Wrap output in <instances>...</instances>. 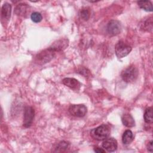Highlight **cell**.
<instances>
[{
    "label": "cell",
    "mask_w": 153,
    "mask_h": 153,
    "mask_svg": "<svg viewBox=\"0 0 153 153\" xmlns=\"http://www.w3.org/2000/svg\"><path fill=\"white\" fill-rule=\"evenodd\" d=\"M56 51L50 47L38 53L35 58V62L38 65H44L50 62L55 56Z\"/></svg>",
    "instance_id": "1"
},
{
    "label": "cell",
    "mask_w": 153,
    "mask_h": 153,
    "mask_svg": "<svg viewBox=\"0 0 153 153\" xmlns=\"http://www.w3.org/2000/svg\"><path fill=\"white\" fill-rule=\"evenodd\" d=\"M138 76V71L137 68L131 65L124 69L121 74V76L126 82H132L134 81Z\"/></svg>",
    "instance_id": "2"
},
{
    "label": "cell",
    "mask_w": 153,
    "mask_h": 153,
    "mask_svg": "<svg viewBox=\"0 0 153 153\" xmlns=\"http://www.w3.org/2000/svg\"><path fill=\"white\" fill-rule=\"evenodd\" d=\"M110 132L111 130L108 125L102 124L92 131L91 135L96 140H103L109 137Z\"/></svg>",
    "instance_id": "3"
},
{
    "label": "cell",
    "mask_w": 153,
    "mask_h": 153,
    "mask_svg": "<svg viewBox=\"0 0 153 153\" xmlns=\"http://www.w3.org/2000/svg\"><path fill=\"white\" fill-rule=\"evenodd\" d=\"M131 51V47L123 41H118L115 47L116 56L121 59L127 56Z\"/></svg>",
    "instance_id": "4"
},
{
    "label": "cell",
    "mask_w": 153,
    "mask_h": 153,
    "mask_svg": "<svg viewBox=\"0 0 153 153\" xmlns=\"http://www.w3.org/2000/svg\"><path fill=\"white\" fill-rule=\"evenodd\" d=\"M35 117V111L31 106H26L23 115V126L26 128L30 127L32 124Z\"/></svg>",
    "instance_id": "5"
},
{
    "label": "cell",
    "mask_w": 153,
    "mask_h": 153,
    "mask_svg": "<svg viewBox=\"0 0 153 153\" xmlns=\"http://www.w3.org/2000/svg\"><path fill=\"white\" fill-rule=\"evenodd\" d=\"M69 112L73 116L83 117L87 114V109L84 105H71L69 108Z\"/></svg>",
    "instance_id": "6"
},
{
    "label": "cell",
    "mask_w": 153,
    "mask_h": 153,
    "mask_svg": "<svg viewBox=\"0 0 153 153\" xmlns=\"http://www.w3.org/2000/svg\"><path fill=\"white\" fill-rule=\"evenodd\" d=\"M122 29L121 23L117 20H111L107 25V32L111 36L119 34Z\"/></svg>",
    "instance_id": "7"
},
{
    "label": "cell",
    "mask_w": 153,
    "mask_h": 153,
    "mask_svg": "<svg viewBox=\"0 0 153 153\" xmlns=\"http://www.w3.org/2000/svg\"><path fill=\"white\" fill-rule=\"evenodd\" d=\"M69 45V41L66 38H62L54 42L50 47L56 52L61 51L66 49Z\"/></svg>",
    "instance_id": "8"
},
{
    "label": "cell",
    "mask_w": 153,
    "mask_h": 153,
    "mask_svg": "<svg viewBox=\"0 0 153 153\" xmlns=\"http://www.w3.org/2000/svg\"><path fill=\"white\" fill-rule=\"evenodd\" d=\"M105 140H104L102 143V146L105 149L111 152L116 151V149H117L118 144L117 141L114 138H106Z\"/></svg>",
    "instance_id": "9"
},
{
    "label": "cell",
    "mask_w": 153,
    "mask_h": 153,
    "mask_svg": "<svg viewBox=\"0 0 153 153\" xmlns=\"http://www.w3.org/2000/svg\"><path fill=\"white\" fill-rule=\"evenodd\" d=\"M62 82L66 86L74 90H78L81 86V84L73 78H65L62 80Z\"/></svg>",
    "instance_id": "10"
},
{
    "label": "cell",
    "mask_w": 153,
    "mask_h": 153,
    "mask_svg": "<svg viewBox=\"0 0 153 153\" xmlns=\"http://www.w3.org/2000/svg\"><path fill=\"white\" fill-rule=\"evenodd\" d=\"M11 5L8 3L5 2L4 4L1 8V17L3 20H8L11 16Z\"/></svg>",
    "instance_id": "11"
},
{
    "label": "cell",
    "mask_w": 153,
    "mask_h": 153,
    "mask_svg": "<svg viewBox=\"0 0 153 153\" xmlns=\"http://www.w3.org/2000/svg\"><path fill=\"white\" fill-rule=\"evenodd\" d=\"M123 124L127 127H133L134 126V120L133 117L129 114H125L121 117Z\"/></svg>",
    "instance_id": "12"
},
{
    "label": "cell",
    "mask_w": 153,
    "mask_h": 153,
    "mask_svg": "<svg viewBox=\"0 0 153 153\" xmlns=\"http://www.w3.org/2000/svg\"><path fill=\"white\" fill-rule=\"evenodd\" d=\"M134 137L132 131L130 130H126L122 136V141L124 145H128L132 142Z\"/></svg>",
    "instance_id": "13"
},
{
    "label": "cell",
    "mask_w": 153,
    "mask_h": 153,
    "mask_svg": "<svg viewBox=\"0 0 153 153\" xmlns=\"http://www.w3.org/2000/svg\"><path fill=\"white\" fill-rule=\"evenodd\" d=\"M29 6L25 4H19L15 8V13L17 15L20 16H25L28 13Z\"/></svg>",
    "instance_id": "14"
},
{
    "label": "cell",
    "mask_w": 153,
    "mask_h": 153,
    "mask_svg": "<svg viewBox=\"0 0 153 153\" xmlns=\"http://www.w3.org/2000/svg\"><path fill=\"white\" fill-rule=\"evenodd\" d=\"M139 7L146 11H152V4L150 1H137Z\"/></svg>",
    "instance_id": "15"
},
{
    "label": "cell",
    "mask_w": 153,
    "mask_h": 153,
    "mask_svg": "<svg viewBox=\"0 0 153 153\" xmlns=\"http://www.w3.org/2000/svg\"><path fill=\"white\" fill-rule=\"evenodd\" d=\"M143 118L145 123H152L153 122V118H152V108L149 107L145 109Z\"/></svg>",
    "instance_id": "16"
},
{
    "label": "cell",
    "mask_w": 153,
    "mask_h": 153,
    "mask_svg": "<svg viewBox=\"0 0 153 153\" xmlns=\"http://www.w3.org/2000/svg\"><path fill=\"white\" fill-rule=\"evenodd\" d=\"M141 29H143L144 30L149 31V30H152V18L149 17L145 20L143 23L142 24Z\"/></svg>",
    "instance_id": "17"
},
{
    "label": "cell",
    "mask_w": 153,
    "mask_h": 153,
    "mask_svg": "<svg viewBox=\"0 0 153 153\" xmlns=\"http://www.w3.org/2000/svg\"><path fill=\"white\" fill-rule=\"evenodd\" d=\"M69 143L68 142L65 141H62L57 144V146L56 148V151H57V152L64 151L65 150H66L67 148H69Z\"/></svg>",
    "instance_id": "18"
},
{
    "label": "cell",
    "mask_w": 153,
    "mask_h": 153,
    "mask_svg": "<svg viewBox=\"0 0 153 153\" xmlns=\"http://www.w3.org/2000/svg\"><path fill=\"white\" fill-rule=\"evenodd\" d=\"M79 15L80 18L82 20H87L90 17V11L87 8H84L80 10Z\"/></svg>",
    "instance_id": "19"
},
{
    "label": "cell",
    "mask_w": 153,
    "mask_h": 153,
    "mask_svg": "<svg viewBox=\"0 0 153 153\" xmlns=\"http://www.w3.org/2000/svg\"><path fill=\"white\" fill-rule=\"evenodd\" d=\"M31 20L35 23H39L42 20V17L41 13L38 12H33L30 15Z\"/></svg>",
    "instance_id": "20"
},
{
    "label": "cell",
    "mask_w": 153,
    "mask_h": 153,
    "mask_svg": "<svg viewBox=\"0 0 153 153\" xmlns=\"http://www.w3.org/2000/svg\"><path fill=\"white\" fill-rule=\"evenodd\" d=\"M78 73H79L80 74L85 76V77L88 76H89L90 75V71L88 69H87V68H85L84 67L79 68V69H78Z\"/></svg>",
    "instance_id": "21"
},
{
    "label": "cell",
    "mask_w": 153,
    "mask_h": 153,
    "mask_svg": "<svg viewBox=\"0 0 153 153\" xmlns=\"http://www.w3.org/2000/svg\"><path fill=\"white\" fill-rule=\"evenodd\" d=\"M147 149H148V151H149V152H152V151H153V146H152V140H151L149 143H148V145H147Z\"/></svg>",
    "instance_id": "22"
},
{
    "label": "cell",
    "mask_w": 153,
    "mask_h": 153,
    "mask_svg": "<svg viewBox=\"0 0 153 153\" xmlns=\"http://www.w3.org/2000/svg\"><path fill=\"white\" fill-rule=\"evenodd\" d=\"M94 152H97V153H105V150H104L103 148H100L99 147H96L94 149Z\"/></svg>",
    "instance_id": "23"
}]
</instances>
